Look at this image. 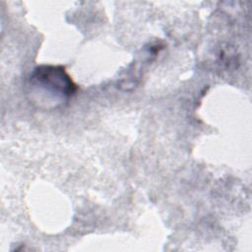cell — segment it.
Listing matches in <instances>:
<instances>
[{
	"label": "cell",
	"mask_w": 252,
	"mask_h": 252,
	"mask_svg": "<svg viewBox=\"0 0 252 252\" xmlns=\"http://www.w3.org/2000/svg\"><path fill=\"white\" fill-rule=\"evenodd\" d=\"M32 87H36L55 98L66 99L72 96L77 86L62 66L41 65L36 67L31 76Z\"/></svg>",
	"instance_id": "cell-1"
}]
</instances>
